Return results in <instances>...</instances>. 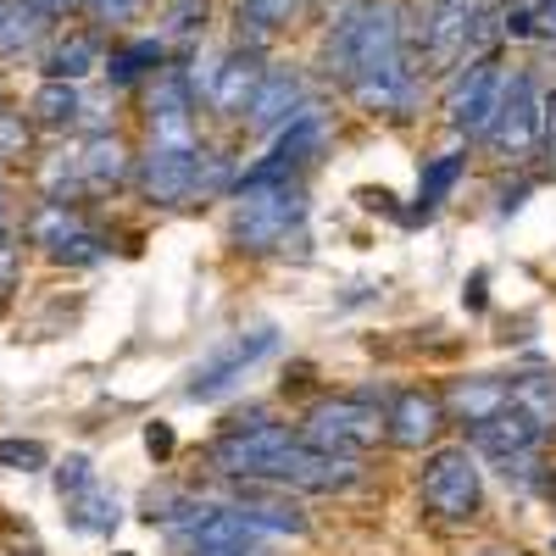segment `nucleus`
<instances>
[{"instance_id":"35","label":"nucleus","mask_w":556,"mask_h":556,"mask_svg":"<svg viewBox=\"0 0 556 556\" xmlns=\"http://www.w3.org/2000/svg\"><path fill=\"white\" fill-rule=\"evenodd\" d=\"M28 7H34V12H45L51 23H62L67 12H78V0H28Z\"/></svg>"},{"instance_id":"41","label":"nucleus","mask_w":556,"mask_h":556,"mask_svg":"<svg viewBox=\"0 0 556 556\" xmlns=\"http://www.w3.org/2000/svg\"><path fill=\"white\" fill-rule=\"evenodd\" d=\"M123 556H128V551H123Z\"/></svg>"},{"instance_id":"19","label":"nucleus","mask_w":556,"mask_h":556,"mask_svg":"<svg viewBox=\"0 0 556 556\" xmlns=\"http://www.w3.org/2000/svg\"><path fill=\"white\" fill-rule=\"evenodd\" d=\"M235 513L262 534V540H306L312 534V518L290 501V490H273V484H245Z\"/></svg>"},{"instance_id":"30","label":"nucleus","mask_w":556,"mask_h":556,"mask_svg":"<svg viewBox=\"0 0 556 556\" xmlns=\"http://www.w3.org/2000/svg\"><path fill=\"white\" fill-rule=\"evenodd\" d=\"M84 484H96V468H89V456H67L62 468H56V490H62V501L78 495Z\"/></svg>"},{"instance_id":"32","label":"nucleus","mask_w":556,"mask_h":556,"mask_svg":"<svg viewBox=\"0 0 556 556\" xmlns=\"http://www.w3.org/2000/svg\"><path fill=\"white\" fill-rule=\"evenodd\" d=\"M534 7V45L556 51V0H529Z\"/></svg>"},{"instance_id":"1","label":"nucleus","mask_w":556,"mask_h":556,"mask_svg":"<svg viewBox=\"0 0 556 556\" xmlns=\"http://www.w3.org/2000/svg\"><path fill=\"white\" fill-rule=\"evenodd\" d=\"M317 67L367 117L412 123L424 112L429 73L406 39L401 0H351V7H334L329 23H323V39H317Z\"/></svg>"},{"instance_id":"8","label":"nucleus","mask_w":556,"mask_h":556,"mask_svg":"<svg viewBox=\"0 0 556 556\" xmlns=\"http://www.w3.org/2000/svg\"><path fill=\"white\" fill-rule=\"evenodd\" d=\"M329 151V112H323L317 101H306L285 128L267 134V151L240 167L235 184H285V178H306V167Z\"/></svg>"},{"instance_id":"13","label":"nucleus","mask_w":556,"mask_h":556,"mask_svg":"<svg viewBox=\"0 0 556 556\" xmlns=\"http://www.w3.org/2000/svg\"><path fill=\"white\" fill-rule=\"evenodd\" d=\"M301 429L295 424H273V417H262V424L251 429H223L212 445H206V468L217 479H235V484H251L262 473V462L278 451V445H290Z\"/></svg>"},{"instance_id":"4","label":"nucleus","mask_w":556,"mask_h":556,"mask_svg":"<svg viewBox=\"0 0 556 556\" xmlns=\"http://www.w3.org/2000/svg\"><path fill=\"white\" fill-rule=\"evenodd\" d=\"M417 501L440 529H473L484 518V468L468 445H429L417 468Z\"/></svg>"},{"instance_id":"31","label":"nucleus","mask_w":556,"mask_h":556,"mask_svg":"<svg viewBox=\"0 0 556 556\" xmlns=\"http://www.w3.org/2000/svg\"><path fill=\"white\" fill-rule=\"evenodd\" d=\"M540 156L556 167V84L540 96Z\"/></svg>"},{"instance_id":"2","label":"nucleus","mask_w":556,"mask_h":556,"mask_svg":"<svg viewBox=\"0 0 556 556\" xmlns=\"http://www.w3.org/2000/svg\"><path fill=\"white\" fill-rule=\"evenodd\" d=\"M406 7V39L429 78L456 73L473 56L501 51V0H401Z\"/></svg>"},{"instance_id":"23","label":"nucleus","mask_w":556,"mask_h":556,"mask_svg":"<svg viewBox=\"0 0 556 556\" xmlns=\"http://www.w3.org/2000/svg\"><path fill=\"white\" fill-rule=\"evenodd\" d=\"M468 162H473V146H456V151L429 156L424 167H417V201H412V212H406L401 223H429V217L456 195V184L468 178Z\"/></svg>"},{"instance_id":"25","label":"nucleus","mask_w":556,"mask_h":556,"mask_svg":"<svg viewBox=\"0 0 556 556\" xmlns=\"http://www.w3.org/2000/svg\"><path fill=\"white\" fill-rule=\"evenodd\" d=\"M56 23L34 12L28 0H0V62H23V56H39L45 34Z\"/></svg>"},{"instance_id":"26","label":"nucleus","mask_w":556,"mask_h":556,"mask_svg":"<svg viewBox=\"0 0 556 556\" xmlns=\"http://www.w3.org/2000/svg\"><path fill=\"white\" fill-rule=\"evenodd\" d=\"M206 28H212V0H162V23H156V34L167 39V51H173V56L201 51Z\"/></svg>"},{"instance_id":"33","label":"nucleus","mask_w":556,"mask_h":556,"mask_svg":"<svg viewBox=\"0 0 556 556\" xmlns=\"http://www.w3.org/2000/svg\"><path fill=\"white\" fill-rule=\"evenodd\" d=\"M184 556H267V545H190V551H184Z\"/></svg>"},{"instance_id":"29","label":"nucleus","mask_w":556,"mask_h":556,"mask_svg":"<svg viewBox=\"0 0 556 556\" xmlns=\"http://www.w3.org/2000/svg\"><path fill=\"white\" fill-rule=\"evenodd\" d=\"M45 462H51V451H45L39 440H0V468H12V473H39Z\"/></svg>"},{"instance_id":"39","label":"nucleus","mask_w":556,"mask_h":556,"mask_svg":"<svg viewBox=\"0 0 556 556\" xmlns=\"http://www.w3.org/2000/svg\"><path fill=\"white\" fill-rule=\"evenodd\" d=\"M545 556H556V529H551V540H545Z\"/></svg>"},{"instance_id":"20","label":"nucleus","mask_w":556,"mask_h":556,"mask_svg":"<svg viewBox=\"0 0 556 556\" xmlns=\"http://www.w3.org/2000/svg\"><path fill=\"white\" fill-rule=\"evenodd\" d=\"M468 445L479 462H495V456H518V451H540L545 445V429L534 424V417L523 406H501L495 417H484V424H468Z\"/></svg>"},{"instance_id":"36","label":"nucleus","mask_w":556,"mask_h":556,"mask_svg":"<svg viewBox=\"0 0 556 556\" xmlns=\"http://www.w3.org/2000/svg\"><path fill=\"white\" fill-rule=\"evenodd\" d=\"M468 556H523V551H518L513 540H479V545H473Z\"/></svg>"},{"instance_id":"38","label":"nucleus","mask_w":556,"mask_h":556,"mask_svg":"<svg viewBox=\"0 0 556 556\" xmlns=\"http://www.w3.org/2000/svg\"><path fill=\"white\" fill-rule=\"evenodd\" d=\"M540 495H545V501H551V506H556V468H551V473H545V490H540Z\"/></svg>"},{"instance_id":"18","label":"nucleus","mask_w":556,"mask_h":556,"mask_svg":"<svg viewBox=\"0 0 556 556\" xmlns=\"http://www.w3.org/2000/svg\"><path fill=\"white\" fill-rule=\"evenodd\" d=\"M167 62H173V51H167L162 34H112V39H106L101 78L123 96V89H139L146 78H156Z\"/></svg>"},{"instance_id":"9","label":"nucleus","mask_w":556,"mask_h":556,"mask_svg":"<svg viewBox=\"0 0 556 556\" xmlns=\"http://www.w3.org/2000/svg\"><path fill=\"white\" fill-rule=\"evenodd\" d=\"M501 84H506V67L495 56H473L462 62L456 73H445V128L462 139V146H479L495 123V106H501Z\"/></svg>"},{"instance_id":"42","label":"nucleus","mask_w":556,"mask_h":556,"mask_svg":"<svg viewBox=\"0 0 556 556\" xmlns=\"http://www.w3.org/2000/svg\"><path fill=\"white\" fill-rule=\"evenodd\" d=\"M551 379H556V374H551Z\"/></svg>"},{"instance_id":"14","label":"nucleus","mask_w":556,"mask_h":556,"mask_svg":"<svg viewBox=\"0 0 556 556\" xmlns=\"http://www.w3.org/2000/svg\"><path fill=\"white\" fill-rule=\"evenodd\" d=\"M445 429H451V417H445L440 390L406 384V390L384 395V440L395 451H429V445H440Z\"/></svg>"},{"instance_id":"28","label":"nucleus","mask_w":556,"mask_h":556,"mask_svg":"<svg viewBox=\"0 0 556 556\" xmlns=\"http://www.w3.org/2000/svg\"><path fill=\"white\" fill-rule=\"evenodd\" d=\"M146 7H151V0H78L84 23H89V28H101V34H123Z\"/></svg>"},{"instance_id":"17","label":"nucleus","mask_w":556,"mask_h":556,"mask_svg":"<svg viewBox=\"0 0 556 556\" xmlns=\"http://www.w3.org/2000/svg\"><path fill=\"white\" fill-rule=\"evenodd\" d=\"M78 173H84V195H123L134 184V146L117 128L84 134L78 139Z\"/></svg>"},{"instance_id":"24","label":"nucleus","mask_w":556,"mask_h":556,"mask_svg":"<svg viewBox=\"0 0 556 556\" xmlns=\"http://www.w3.org/2000/svg\"><path fill=\"white\" fill-rule=\"evenodd\" d=\"M78 117H84V84L45 78L28 96V123L45 134H78Z\"/></svg>"},{"instance_id":"12","label":"nucleus","mask_w":556,"mask_h":556,"mask_svg":"<svg viewBox=\"0 0 556 556\" xmlns=\"http://www.w3.org/2000/svg\"><path fill=\"white\" fill-rule=\"evenodd\" d=\"M262 62L256 51H240V45H228V51L212 56V73L201 84V112L223 128H240L245 123V106L256 96V78H262Z\"/></svg>"},{"instance_id":"11","label":"nucleus","mask_w":556,"mask_h":556,"mask_svg":"<svg viewBox=\"0 0 556 556\" xmlns=\"http://www.w3.org/2000/svg\"><path fill=\"white\" fill-rule=\"evenodd\" d=\"M195 151H167V146H146V151H134V184L128 190L156 206V212H184V206H195Z\"/></svg>"},{"instance_id":"37","label":"nucleus","mask_w":556,"mask_h":556,"mask_svg":"<svg viewBox=\"0 0 556 556\" xmlns=\"http://www.w3.org/2000/svg\"><path fill=\"white\" fill-rule=\"evenodd\" d=\"M468 306H473V312L484 306V273H473V285H468Z\"/></svg>"},{"instance_id":"22","label":"nucleus","mask_w":556,"mask_h":556,"mask_svg":"<svg viewBox=\"0 0 556 556\" xmlns=\"http://www.w3.org/2000/svg\"><path fill=\"white\" fill-rule=\"evenodd\" d=\"M445 401V417L451 424H484V417H495L501 406H513V379H501V374H462L440 390Z\"/></svg>"},{"instance_id":"40","label":"nucleus","mask_w":556,"mask_h":556,"mask_svg":"<svg viewBox=\"0 0 556 556\" xmlns=\"http://www.w3.org/2000/svg\"><path fill=\"white\" fill-rule=\"evenodd\" d=\"M323 7H329V12H334V7H351V0H323Z\"/></svg>"},{"instance_id":"21","label":"nucleus","mask_w":556,"mask_h":556,"mask_svg":"<svg viewBox=\"0 0 556 556\" xmlns=\"http://www.w3.org/2000/svg\"><path fill=\"white\" fill-rule=\"evenodd\" d=\"M312 7H317V0H235V45H240V51L267 56L273 39L285 28H295Z\"/></svg>"},{"instance_id":"3","label":"nucleus","mask_w":556,"mask_h":556,"mask_svg":"<svg viewBox=\"0 0 556 556\" xmlns=\"http://www.w3.org/2000/svg\"><path fill=\"white\" fill-rule=\"evenodd\" d=\"M306 184L285 178V184H235L228 190V245L240 256H273L285 251L290 235L306 228Z\"/></svg>"},{"instance_id":"10","label":"nucleus","mask_w":556,"mask_h":556,"mask_svg":"<svg viewBox=\"0 0 556 556\" xmlns=\"http://www.w3.org/2000/svg\"><path fill=\"white\" fill-rule=\"evenodd\" d=\"M278 351V329L273 323H262V329H240V334H228L195 374H190V384H184V395L190 401H217V395H228L256 362H267Z\"/></svg>"},{"instance_id":"5","label":"nucleus","mask_w":556,"mask_h":556,"mask_svg":"<svg viewBox=\"0 0 556 556\" xmlns=\"http://www.w3.org/2000/svg\"><path fill=\"white\" fill-rule=\"evenodd\" d=\"M251 484H273V490H290V495H345L362 484V456L351 451H329V445H312V440H290L278 445L262 473Z\"/></svg>"},{"instance_id":"16","label":"nucleus","mask_w":556,"mask_h":556,"mask_svg":"<svg viewBox=\"0 0 556 556\" xmlns=\"http://www.w3.org/2000/svg\"><path fill=\"white\" fill-rule=\"evenodd\" d=\"M106 39L112 34H101V28H89V23H56L51 34H45V45H39V73L45 78H67V84H84V78H96L101 73V62H106Z\"/></svg>"},{"instance_id":"34","label":"nucleus","mask_w":556,"mask_h":556,"mask_svg":"<svg viewBox=\"0 0 556 556\" xmlns=\"http://www.w3.org/2000/svg\"><path fill=\"white\" fill-rule=\"evenodd\" d=\"M146 445H151V456H173V429L167 424H151L146 429Z\"/></svg>"},{"instance_id":"27","label":"nucleus","mask_w":556,"mask_h":556,"mask_svg":"<svg viewBox=\"0 0 556 556\" xmlns=\"http://www.w3.org/2000/svg\"><path fill=\"white\" fill-rule=\"evenodd\" d=\"M117 518H123V506H117V495L101 490V484H84L78 495H67V529H73V534H112Z\"/></svg>"},{"instance_id":"6","label":"nucleus","mask_w":556,"mask_h":556,"mask_svg":"<svg viewBox=\"0 0 556 556\" xmlns=\"http://www.w3.org/2000/svg\"><path fill=\"white\" fill-rule=\"evenodd\" d=\"M540 78L534 67H506V84H501V106H495V123L479 146L490 151V162L501 167H529L540 162Z\"/></svg>"},{"instance_id":"7","label":"nucleus","mask_w":556,"mask_h":556,"mask_svg":"<svg viewBox=\"0 0 556 556\" xmlns=\"http://www.w3.org/2000/svg\"><path fill=\"white\" fill-rule=\"evenodd\" d=\"M295 429L312 445L362 456V451H374L384 440V406H379V395H367V390H356V395H323V401H312L301 412Z\"/></svg>"},{"instance_id":"15","label":"nucleus","mask_w":556,"mask_h":556,"mask_svg":"<svg viewBox=\"0 0 556 556\" xmlns=\"http://www.w3.org/2000/svg\"><path fill=\"white\" fill-rule=\"evenodd\" d=\"M312 101V84L295 62H262V78H256V96L245 106V123L251 134H273V128H285L301 106Z\"/></svg>"}]
</instances>
